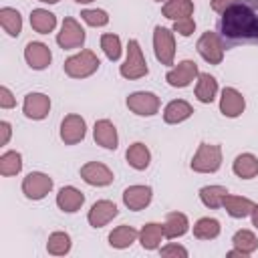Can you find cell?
I'll return each mask as SVG.
<instances>
[{"instance_id":"obj_1","label":"cell","mask_w":258,"mask_h":258,"mask_svg":"<svg viewBox=\"0 0 258 258\" xmlns=\"http://www.w3.org/2000/svg\"><path fill=\"white\" fill-rule=\"evenodd\" d=\"M218 36L224 48L258 44V0H238L220 14Z\"/></svg>"},{"instance_id":"obj_2","label":"cell","mask_w":258,"mask_h":258,"mask_svg":"<svg viewBox=\"0 0 258 258\" xmlns=\"http://www.w3.org/2000/svg\"><path fill=\"white\" fill-rule=\"evenodd\" d=\"M99 67H101L99 56H97L93 50H89V48H85V50H81V52L69 56V58L64 60V64H62L64 73H67L71 79H87V77H91L93 73H97Z\"/></svg>"},{"instance_id":"obj_3","label":"cell","mask_w":258,"mask_h":258,"mask_svg":"<svg viewBox=\"0 0 258 258\" xmlns=\"http://www.w3.org/2000/svg\"><path fill=\"white\" fill-rule=\"evenodd\" d=\"M121 77L123 79H129V81H135V79H141L149 73V67L145 62V56H143V50L139 46V42L135 38H131L127 42V56H125V62L121 64L119 69Z\"/></svg>"},{"instance_id":"obj_4","label":"cell","mask_w":258,"mask_h":258,"mask_svg":"<svg viewBox=\"0 0 258 258\" xmlns=\"http://www.w3.org/2000/svg\"><path fill=\"white\" fill-rule=\"evenodd\" d=\"M191 169L198 173H214L222 165V147L212 143H200L196 155L191 157Z\"/></svg>"},{"instance_id":"obj_5","label":"cell","mask_w":258,"mask_h":258,"mask_svg":"<svg viewBox=\"0 0 258 258\" xmlns=\"http://www.w3.org/2000/svg\"><path fill=\"white\" fill-rule=\"evenodd\" d=\"M153 52H155V58L161 64H165V67L173 64V58H175L173 30H169L165 26H155L153 28Z\"/></svg>"},{"instance_id":"obj_6","label":"cell","mask_w":258,"mask_h":258,"mask_svg":"<svg viewBox=\"0 0 258 258\" xmlns=\"http://www.w3.org/2000/svg\"><path fill=\"white\" fill-rule=\"evenodd\" d=\"M52 191V177L42 173V171H30L26 173V177L22 179V194L28 200H42Z\"/></svg>"},{"instance_id":"obj_7","label":"cell","mask_w":258,"mask_h":258,"mask_svg":"<svg viewBox=\"0 0 258 258\" xmlns=\"http://www.w3.org/2000/svg\"><path fill=\"white\" fill-rule=\"evenodd\" d=\"M85 30L83 26L73 18V16H67L62 20V26H60V32L56 34V44L62 48V50H73V48H81L83 42H85Z\"/></svg>"},{"instance_id":"obj_8","label":"cell","mask_w":258,"mask_h":258,"mask_svg":"<svg viewBox=\"0 0 258 258\" xmlns=\"http://www.w3.org/2000/svg\"><path fill=\"white\" fill-rule=\"evenodd\" d=\"M127 109L139 117H151L159 111V97L151 91H135L127 97Z\"/></svg>"},{"instance_id":"obj_9","label":"cell","mask_w":258,"mask_h":258,"mask_svg":"<svg viewBox=\"0 0 258 258\" xmlns=\"http://www.w3.org/2000/svg\"><path fill=\"white\" fill-rule=\"evenodd\" d=\"M200 56L210 62V64H220L222 58H224V44H222V38L218 36V32H204L200 38H198V44H196Z\"/></svg>"},{"instance_id":"obj_10","label":"cell","mask_w":258,"mask_h":258,"mask_svg":"<svg viewBox=\"0 0 258 258\" xmlns=\"http://www.w3.org/2000/svg\"><path fill=\"white\" fill-rule=\"evenodd\" d=\"M198 75H200V71H198V64H196L194 60L185 58V60L177 62L175 67H171V69L167 71V75H165V81H167V85H169V87H175V89H183V87L191 85V83L198 79Z\"/></svg>"},{"instance_id":"obj_11","label":"cell","mask_w":258,"mask_h":258,"mask_svg":"<svg viewBox=\"0 0 258 258\" xmlns=\"http://www.w3.org/2000/svg\"><path fill=\"white\" fill-rule=\"evenodd\" d=\"M87 135V123L81 115L71 113L60 121V139L64 145H77Z\"/></svg>"},{"instance_id":"obj_12","label":"cell","mask_w":258,"mask_h":258,"mask_svg":"<svg viewBox=\"0 0 258 258\" xmlns=\"http://www.w3.org/2000/svg\"><path fill=\"white\" fill-rule=\"evenodd\" d=\"M244 109H246L244 95L234 87H224L220 97V113L228 119H236L244 113Z\"/></svg>"},{"instance_id":"obj_13","label":"cell","mask_w":258,"mask_h":258,"mask_svg":"<svg viewBox=\"0 0 258 258\" xmlns=\"http://www.w3.org/2000/svg\"><path fill=\"white\" fill-rule=\"evenodd\" d=\"M79 173H81V177H83L85 183L95 185V187H105V185L113 183V177H115L113 171L105 163H101V161H89V163H85Z\"/></svg>"},{"instance_id":"obj_14","label":"cell","mask_w":258,"mask_h":258,"mask_svg":"<svg viewBox=\"0 0 258 258\" xmlns=\"http://www.w3.org/2000/svg\"><path fill=\"white\" fill-rule=\"evenodd\" d=\"M50 111V97L44 93H28L22 101V113L32 121H42Z\"/></svg>"},{"instance_id":"obj_15","label":"cell","mask_w":258,"mask_h":258,"mask_svg":"<svg viewBox=\"0 0 258 258\" xmlns=\"http://www.w3.org/2000/svg\"><path fill=\"white\" fill-rule=\"evenodd\" d=\"M24 60H26V64H28L30 69L42 71V69H46V67L50 64L52 52H50V48H48L44 42L32 40V42H28V44L24 46Z\"/></svg>"},{"instance_id":"obj_16","label":"cell","mask_w":258,"mask_h":258,"mask_svg":"<svg viewBox=\"0 0 258 258\" xmlns=\"http://www.w3.org/2000/svg\"><path fill=\"white\" fill-rule=\"evenodd\" d=\"M117 214H119V210H117L115 202H111V200H99V202H95L91 206V210L87 214V220H89V224L93 228H103L113 218H117Z\"/></svg>"},{"instance_id":"obj_17","label":"cell","mask_w":258,"mask_h":258,"mask_svg":"<svg viewBox=\"0 0 258 258\" xmlns=\"http://www.w3.org/2000/svg\"><path fill=\"white\" fill-rule=\"evenodd\" d=\"M153 198V189L149 185H129L123 189V204L131 210V212H139L143 208H147L151 204Z\"/></svg>"},{"instance_id":"obj_18","label":"cell","mask_w":258,"mask_h":258,"mask_svg":"<svg viewBox=\"0 0 258 258\" xmlns=\"http://www.w3.org/2000/svg\"><path fill=\"white\" fill-rule=\"evenodd\" d=\"M93 137H95V143L101 145V147H105V149H117V145H119L117 127H115L109 119H99V121H95Z\"/></svg>"},{"instance_id":"obj_19","label":"cell","mask_w":258,"mask_h":258,"mask_svg":"<svg viewBox=\"0 0 258 258\" xmlns=\"http://www.w3.org/2000/svg\"><path fill=\"white\" fill-rule=\"evenodd\" d=\"M83 204H85V194L81 189H77L75 185H64L56 194V206L67 214L79 212L83 208Z\"/></svg>"},{"instance_id":"obj_20","label":"cell","mask_w":258,"mask_h":258,"mask_svg":"<svg viewBox=\"0 0 258 258\" xmlns=\"http://www.w3.org/2000/svg\"><path fill=\"white\" fill-rule=\"evenodd\" d=\"M194 115V107L183 101V99H173L165 105L163 109V121L169 123V125H177V123H183L185 119H189Z\"/></svg>"},{"instance_id":"obj_21","label":"cell","mask_w":258,"mask_h":258,"mask_svg":"<svg viewBox=\"0 0 258 258\" xmlns=\"http://www.w3.org/2000/svg\"><path fill=\"white\" fill-rule=\"evenodd\" d=\"M125 159H127V163H129L133 169L143 171V169H147L149 163H151V151H149V147H147L145 143L137 141V143H131V145L127 147Z\"/></svg>"},{"instance_id":"obj_22","label":"cell","mask_w":258,"mask_h":258,"mask_svg":"<svg viewBox=\"0 0 258 258\" xmlns=\"http://www.w3.org/2000/svg\"><path fill=\"white\" fill-rule=\"evenodd\" d=\"M187 230H189V220H187V216L183 212H169L165 216V222H163L165 238H169V240L181 238Z\"/></svg>"},{"instance_id":"obj_23","label":"cell","mask_w":258,"mask_h":258,"mask_svg":"<svg viewBox=\"0 0 258 258\" xmlns=\"http://www.w3.org/2000/svg\"><path fill=\"white\" fill-rule=\"evenodd\" d=\"M222 208L228 212V216L232 218H246L252 214V208H254V202L250 198H242V196H232L228 194L224 198V204Z\"/></svg>"},{"instance_id":"obj_24","label":"cell","mask_w":258,"mask_h":258,"mask_svg":"<svg viewBox=\"0 0 258 258\" xmlns=\"http://www.w3.org/2000/svg\"><path fill=\"white\" fill-rule=\"evenodd\" d=\"M218 95V81L210 73H200L196 83V99L200 103H212Z\"/></svg>"},{"instance_id":"obj_25","label":"cell","mask_w":258,"mask_h":258,"mask_svg":"<svg viewBox=\"0 0 258 258\" xmlns=\"http://www.w3.org/2000/svg\"><path fill=\"white\" fill-rule=\"evenodd\" d=\"M163 238H165V234H163V226L161 224L149 222L139 230V242H141V246L145 250H157L161 246Z\"/></svg>"},{"instance_id":"obj_26","label":"cell","mask_w":258,"mask_h":258,"mask_svg":"<svg viewBox=\"0 0 258 258\" xmlns=\"http://www.w3.org/2000/svg\"><path fill=\"white\" fill-rule=\"evenodd\" d=\"M232 171L242 179L256 177L258 175V157L252 153H240L232 163Z\"/></svg>"},{"instance_id":"obj_27","label":"cell","mask_w":258,"mask_h":258,"mask_svg":"<svg viewBox=\"0 0 258 258\" xmlns=\"http://www.w3.org/2000/svg\"><path fill=\"white\" fill-rule=\"evenodd\" d=\"M137 238H139V232L133 226L121 224V226L113 228V232L109 234V244L117 250H123V248H129Z\"/></svg>"},{"instance_id":"obj_28","label":"cell","mask_w":258,"mask_h":258,"mask_svg":"<svg viewBox=\"0 0 258 258\" xmlns=\"http://www.w3.org/2000/svg\"><path fill=\"white\" fill-rule=\"evenodd\" d=\"M30 26L38 34H48L56 26V16L48 10H44V8H34L30 12Z\"/></svg>"},{"instance_id":"obj_29","label":"cell","mask_w":258,"mask_h":258,"mask_svg":"<svg viewBox=\"0 0 258 258\" xmlns=\"http://www.w3.org/2000/svg\"><path fill=\"white\" fill-rule=\"evenodd\" d=\"M0 24H2L4 32L12 38L22 32V16L16 8H10V6L0 8Z\"/></svg>"},{"instance_id":"obj_30","label":"cell","mask_w":258,"mask_h":258,"mask_svg":"<svg viewBox=\"0 0 258 258\" xmlns=\"http://www.w3.org/2000/svg\"><path fill=\"white\" fill-rule=\"evenodd\" d=\"M161 14L175 22L179 18H185V16L194 14V2L191 0H167L161 6Z\"/></svg>"},{"instance_id":"obj_31","label":"cell","mask_w":258,"mask_h":258,"mask_svg":"<svg viewBox=\"0 0 258 258\" xmlns=\"http://www.w3.org/2000/svg\"><path fill=\"white\" fill-rule=\"evenodd\" d=\"M220 230H222L220 222H218L216 218H210V216L200 218V220L194 224V236H196L198 240H214V238L220 236Z\"/></svg>"},{"instance_id":"obj_32","label":"cell","mask_w":258,"mask_h":258,"mask_svg":"<svg viewBox=\"0 0 258 258\" xmlns=\"http://www.w3.org/2000/svg\"><path fill=\"white\" fill-rule=\"evenodd\" d=\"M228 196V189L224 185H204L200 189V200L206 208H222L224 198Z\"/></svg>"},{"instance_id":"obj_33","label":"cell","mask_w":258,"mask_h":258,"mask_svg":"<svg viewBox=\"0 0 258 258\" xmlns=\"http://www.w3.org/2000/svg\"><path fill=\"white\" fill-rule=\"evenodd\" d=\"M46 252L52 256H64L71 252V236L67 232H52L46 240Z\"/></svg>"},{"instance_id":"obj_34","label":"cell","mask_w":258,"mask_h":258,"mask_svg":"<svg viewBox=\"0 0 258 258\" xmlns=\"http://www.w3.org/2000/svg\"><path fill=\"white\" fill-rule=\"evenodd\" d=\"M22 169V155L18 151H4L0 155V173L4 177H12Z\"/></svg>"},{"instance_id":"obj_35","label":"cell","mask_w":258,"mask_h":258,"mask_svg":"<svg viewBox=\"0 0 258 258\" xmlns=\"http://www.w3.org/2000/svg\"><path fill=\"white\" fill-rule=\"evenodd\" d=\"M232 244H234V248H238L246 256H250L252 252L258 250V240H256L254 232H250V230H238L232 238Z\"/></svg>"},{"instance_id":"obj_36","label":"cell","mask_w":258,"mask_h":258,"mask_svg":"<svg viewBox=\"0 0 258 258\" xmlns=\"http://www.w3.org/2000/svg\"><path fill=\"white\" fill-rule=\"evenodd\" d=\"M101 48H103V52H105V56L109 58V60H119L121 58V38L117 36V34H113V32H107V34H103L101 36Z\"/></svg>"},{"instance_id":"obj_37","label":"cell","mask_w":258,"mask_h":258,"mask_svg":"<svg viewBox=\"0 0 258 258\" xmlns=\"http://www.w3.org/2000/svg\"><path fill=\"white\" fill-rule=\"evenodd\" d=\"M81 18L93 26V28H99V26H105L109 22V14L101 8H87V10H81Z\"/></svg>"},{"instance_id":"obj_38","label":"cell","mask_w":258,"mask_h":258,"mask_svg":"<svg viewBox=\"0 0 258 258\" xmlns=\"http://www.w3.org/2000/svg\"><path fill=\"white\" fill-rule=\"evenodd\" d=\"M194 30H196V20L191 16H185V18H179L173 22V32H177L181 36H189V34H194Z\"/></svg>"},{"instance_id":"obj_39","label":"cell","mask_w":258,"mask_h":258,"mask_svg":"<svg viewBox=\"0 0 258 258\" xmlns=\"http://www.w3.org/2000/svg\"><path fill=\"white\" fill-rule=\"evenodd\" d=\"M159 254L161 256H181V258H187V250L183 246L175 244V242H169V244L161 246L159 248Z\"/></svg>"},{"instance_id":"obj_40","label":"cell","mask_w":258,"mask_h":258,"mask_svg":"<svg viewBox=\"0 0 258 258\" xmlns=\"http://www.w3.org/2000/svg\"><path fill=\"white\" fill-rule=\"evenodd\" d=\"M14 105H16V97L12 95V91L6 85H2L0 87V107L2 109H12Z\"/></svg>"},{"instance_id":"obj_41","label":"cell","mask_w":258,"mask_h":258,"mask_svg":"<svg viewBox=\"0 0 258 258\" xmlns=\"http://www.w3.org/2000/svg\"><path fill=\"white\" fill-rule=\"evenodd\" d=\"M234 2H238V0H210V4H212V10L214 12H218V14H224Z\"/></svg>"},{"instance_id":"obj_42","label":"cell","mask_w":258,"mask_h":258,"mask_svg":"<svg viewBox=\"0 0 258 258\" xmlns=\"http://www.w3.org/2000/svg\"><path fill=\"white\" fill-rule=\"evenodd\" d=\"M12 135V125L8 121H0V145H6Z\"/></svg>"},{"instance_id":"obj_43","label":"cell","mask_w":258,"mask_h":258,"mask_svg":"<svg viewBox=\"0 0 258 258\" xmlns=\"http://www.w3.org/2000/svg\"><path fill=\"white\" fill-rule=\"evenodd\" d=\"M250 218H252V226L258 230V204H254V208H252V214H250Z\"/></svg>"},{"instance_id":"obj_44","label":"cell","mask_w":258,"mask_h":258,"mask_svg":"<svg viewBox=\"0 0 258 258\" xmlns=\"http://www.w3.org/2000/svg\"><path fill=\"white\" fill-rule=\"evenodd\" d=\"M38 2H44V4H56V2H60V0H38Z\"/></svg>"},{"instance_id":"obj_45","label":"cell","mask_w":258,"mask_h":258,"mask_svg":"<svg viewBox=\"0 0 258 258\" xmlns=\"http://www.w3.org/2000/svg\"><path fill=\"white\" fill-rule=\"evenodd\" d=\"M77 4H89V2H95V0H75Z\"/></svg>"},{"instance_id":"obj_46","label":"cell","mask_w":258,"mask_h":258,"mask_svg":"<svg viewBox=\"0 0 258 258\" xmlns=\"http://www.w3.org/2000/svg\"><path fill=\"white\" fill-rule=\"evenodd\" d=\"M155 2H167V0H155Z\"/></svg>"}]
</instances>
